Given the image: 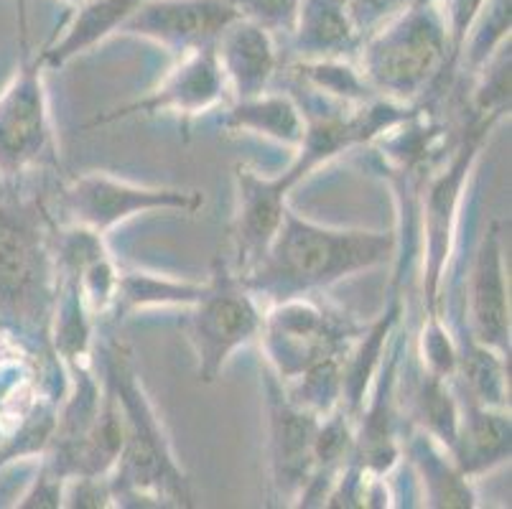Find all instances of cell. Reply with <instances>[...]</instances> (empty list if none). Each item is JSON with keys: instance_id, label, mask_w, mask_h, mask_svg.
Listing matches in <instances>:
<instances>
[{"instance_id": "d4e9b609", "label": "cell", "mask_w": 512, "mask_h": 509, "mask_svg": "<svg viewBox=\"0 0 512 509\" xmlns=\"http://www.w3.org/2000/svg\"><path fill=\"white\" fill-rule=\"evenodd\" d=\"M505 44H510V0H484L482 11L464 39L459 62L477 72Z\"/></svg>"}, {"instance_id": "5bb4252c", "label": "cell", "mask_w": 512, "mask_h": 509, "mask_svg": "<svg viewBox=\"0 0 512 509\" xmlns=\"http://www.w3.org/2000/svg\"><path fill=\"white\" fill-rule=\"evenodd\" d=\"M469 339L510 357V283L505 268L502 224L487 227L467 283Z\"/></svg>"}, {"instance_id": "4dcf8cb0", "label": "cell", "mask_w": 512, "mask_h": 509, "mask_svg": "<svg viewBox=\"0 0 512 509\" xmlns=\"http://www.w3.org/2000/svg\"><path fill=\"white\" fill-rule=\"evenodd\" d=\"M0 436H3V433H0Z\"/></svg>"}, {"instance_id": "8fae6325", "label": "cell", "mask_w": 512, "mask_h": 509, "mask_svg": "<svg viewBox=\"0 0 512 509\" xmlns=\"http://www.w3.org/2000/svg\"><path fill=\"white\" fill-rule=\"evenodd\" d=\"M0 298L34 321L57 298V265L39 219L0 212Z\"/></svg>"}, {"instance_id": "52a82bcc", "label": "cell", "mask_w": 512, "mask_h": 509, "mask_svg": "<svg viewBox=\"0 0 512 509\" xmlns=\"http://www.w3.org/2000/svg\"><path fill=\"white\" fill-rule=\"evenodd\" d=\"M319 166H324V161L306 146H299L291 166L276 176H263L250 166L235 168L237 204L235 222H232V247H235L232 268L237 270V275H245L258 265L281 227L291 189Z\"/></svg>"}, {"instance_id": "6da1fadb", "label": "cell", "mask_w": 512, "mask_h": 509, "mask_svg": "<svg viewBox=\"0 0 512 509\" xmlns=\"http://www.w3.org/2000/svg\"><path fill=\"white\" fill-rule=\"evenodd\" d=\"M393 232L344 230L299 217L286 207L276 237L255 268L240 275L255 296H309L344 278L388 263Z\"/></svg>"}, {"instance_id": "30bf717a", "label": "cell", "mask_w": 512, "mask_h": 509, "mask_svg": "<svg viewBox=\"0 0 512 509\" xmlns=\"http://www.w3.org/2000/svg\"><path fill=\"white\" fill-rule=\"evenodd\" d=\"M265 410H268L273 499H278V504H296L314 474V443L321 415L293 403L268 364H265Z\"/></svg>"}, {"instance_id": "603a6c76", "label": "cell", "mask_w": 512, "mask_h": 509, "mask_svg": "<svg viewBox=\"0 0 512 509\" xmlns=\"http://www.w3.org/2000/svg\"><path fill=\"white\" fill-rule=\"evenodd\" d=\"M451 380L436 377L423 370L418 380L413 403H416V420L421 423V431L436 438L446 451L454 448L456 433H459V420H462V405L456 400Z\"/></svg>"}, {"instance_id": "e0dca14e", "label": "cell", "mask_w": 512, "mask_h": 509, "mask_svg": "<svg viewBox=\"0 0 512 509\" xmlns=\"http://www.w3.org/2000/svg\"><path fill=\"white\" fill-rule=\"evenodd\" d=\"M449 454L469 479L510 461V415L502 408L469 400L467 408H462L459 433Z\"/></svg>"}, {"instance_id": "484cf974", "label": "cell", "mask_w": 512, "mask_h": 509, "mask_svg": "<svg viewBox=\"0 0 512 509\" xmlns=\"http://www.w3.org/2000/svg\"><path fill=\"white\" fill-rule=\"evenodd\" d=\"M423 370L444 380H454L459 367V349L451 342L449 331L441 324V314H428L426 326L421 334Z\"/></svg>"}, {"instance_id": "9a60e30c", "label": "cell", "mask_w": 512, "mask_h": 509, "mask_svg": "<svg viewBox=\"0 0 512 509\" xmlns=\"http://www.w3.org/2000/svg\"><path fill=\"white\" fill-rule=\"evenodd\" d=\"M214 56L225 74L232 100L255 97L268 90L281 64L271 31L240 16L214 41Z\"/></svg>"}, {"instance_id": "ffe728a7", "label": "cell", "mask_w": 512, "mask_h": 509, "mask_svg": "<svg viewBox=\"0 0 512 509\" xmlns=\"http://www.w3.org/2000/svg\"><path fill=\"white\" fill-rule=\"evenodd\" d=\"M408 456L423 482V504L428 507H474L472 479L459 471L451 454L436 438L418 428L408 441Z\"/></svg>"}, {"instance_id": "4fadbf2b", "label": "cell", "mask_w": 512, "mask_h": 509, "mask_svg": "<svg viewBox=\"0 0 512 509\" xmlns=\"http://www.w3.org/2000/svg\"><path fill=\"white\" fill-rule=\"evenodd\" d=\"M41 62L23 67L0 97V166L8 171L39 166L54 153L49 100Z\"/></svg>"}, {"instance_id": "44dd1931", "label": "cell", "mask_w": 512, "mask_h": 509, "mask_svg": "<svg viewBox=\"0 0 512 509\" xmlns=\"http://www.w3.org/2000/svg\"><path fill=\"white\" fill-rule=\"evenodd\" d=\"M92 326L95 316L90 314L85 298L72 280H57V298H54V349L59 359L72 372L87 370L92 359Z\"/></svg>"}, {"instance_id": "f1b7e54d", "label": "cell", "mask_w": 512, "mask_h": 509, "mask_svg": "<svg viewBox=\"0 0 512 509\" xmlns=\"http://www.w3.org/2000/svg\"><path fill=\"white\" fill-rule=\"evenodd\" d=\"M64 482H67V476H62L54 466L46 464L44 469L36 474V479L31 482V489L23 494L18 507H29V509L64 507Z\"/></svg>"}, {"instance_id": "5b68a950", "label": "cell", "mask_w": 512, "mask_h": 509, "mask_svg": "<svg viewBox=\"0 0 512 509\" xmlns=\"http://www.w3.org/2000/svg\"><path fill=\"white\" fill-rule=\"evenodd\" d=\"M362 326L306 296H288L263 314V342L268 367L281 382H291L311 364L344 357Z\"/></svg>"}, {"instance_id": "cb8c5ba5", "label": "cell", "mask_w": 512, "mask_h": 509, "mask_svg": "<svg viewBox=\"0 0 512 509\" xmlns=\"http://www.w3.org/2000/svg\"><path fill=\"white\" fill-rule=\"evenodd\" d=\"M456 375L464 377L469 400L487 408H502L507 405V375H505V354L490 347H482L469 339V347L459 352V367Z\"/></svg>"}, {"instance_id": "9c48e42d", "label": "cell", "mask_w": 512, "mask_h": 509, "mask_svg": "<svg viewBox=\"0 0 512 509\" xmlns=\"http://www.w3.org/2000/svg\"><path fill=\"white\" fill-rule=\"evenodd\" d=\"M227 100H230V90L214 56V46H204V49L181 54L179 62L151 92L105 115H97L87 128L128 118H156V115H179L184 120H192L202 112L225 105Z\"/></svg>"}, {"instance_id": "277c9868", "label": "cell", "mask_w": 512, "mask_h": 509, "mask_svg": "<svg viewBox=\"0 0 512 509\" xmlns=\"http://www.w3.org/2000/svg\"><path fill=\"white\" fill-rule=\"evenodd\" d=\"M184 314L181 329L197 359L199 382L204 385L220 380L235 352L260 339L263 331L258 296L222 255L214 258L202 296L184 308Z\"/></svg>"}, {"instance_id": "7c38bea8", "label": "cell", "mask_w": 512, "mask_h": 509, "mask_svg": "<svg viewBox=\"0 0 512 509\" xmlns=\"http://www.w3.org/2000/svg\"><path fill=\"white\" fill-rule=\"evenodd\" d=\"M235 18L230 0H143L120 31L181 56L214 46Z\"/></svg>"}, {"instance_id": "ba28073f", "label": "cell", "mask_w": 512, "mask_h": 509, "mask_svg": "<svg viewBox=\"0 0 512 509\" xmlns=\"http://www.w3.org/2000/svg\"><path fill=\"white\" fill-rule=\"evenodd\" d=\"M497 123H500L497 118H474L469 135H464L444 171L428 186L426 204H423V298L428 303V314H439L441 283H444L464 184L484 140L490 138Z\"/></svg>"}, {"instance_id": "ac0fdd59", "label": "cell", "mask_w": 512, "mask_h": 509, "mask_svg": "<svg viewBox=\"0 0 512 509\" xmlns=\"http://www.w3.org/2000/svg\"><path fill=\"white\" fill-rule=\"evenodd\" d=\"M222 130L230 133H250L260 138L276 140L281 146L299 151L306 133V112L291 95L260 92L255 97L232 100L220 120Z\"/></svg>"}, {"instance_id": "83f0119b", "label": "cell", "mask_w": 512, "mask_h": 509, "mask_svg": "<svg viewBox=\"0 0 512 509\" xmlns=\"http://www.w3.org/2000/svg\"><path fill=\"white\" fill-rule=\"evenodd\" d=\"M355 18L357 28H360L362 41L377 31L380 26H385L388 21H393L398 13L406 11L408 6H413L416 0H344Z\"/></svg>"}, {"instance_id": "d6986e66", "label": "cell", "mask_w": 512, "mask_h": 509, "mask_svg": "<svg viewBox=\"0 0 512 509\" xmlns=\"http://www.w3.org/2000/svg\"><path fill=\"white\" fill-rule=\"evenodd\" d=\"M141 3L143 0H85V3H79L57 41L46 46L44 54L39 56L41 67L62 69L79 54L95 49L97 44L118 34L130 13Z\"/></svg>"}, {"instance_id": "7a4b0ae2", "label": "cell", "mask_w": 512, "mask_h": 509, "mask_svg": "<svg viewBox=\"0 0 512 509\" xmlns=\"http://www.w3.org/2000/svg\"><path fill=\"white\" fill-rule=\"evenodd\" d=\"M102 354V380L118 398L125 428L123 451L107 476L118 499L115 504L136 499L133 504L192 507V484L176 464L169 438L138 377L133 352L125 342H110Z\"/></svg>"}, {"instance_id": "7402d4cb", "label": "cell", "mask_w": 512, "mask_h": 509, "mask_svg": "<svg viewBox=\"0 0 512 509\" xmlns=\"http://www.w3.org/2000/svg\"><path fill=\"white\" fill-rule=\"evenodd\" d=\"M204 291V280H179L148 270H120L115 308L146 311V308H189Z\"/></svg>"}, {"instance_id": "f546056e", "label": "cell", "mask_w": 512, "mask_h": 509, "mask_svg": "<svg viewBox=\"0 0 512 509\" xmlns=\"http://www.w3.org/2000/svg\"><path fill=\"white\" fill-rule=\"evenodd\" d=\"M67 3H72V6H79V3H85V0H67Z\"/></svg>"}, {"instance_id": "4316f807", "label": "cell", "mask_w": 512, "mask_h": 509, "mask_svg": "<svg viewBox=\"0 0 512 509\" xmlns=\"http://www.w3.org/2000/svg\"><path fill=\"white\" fill-rule=\"evenodd\" d=\"M232 8L240 18L255 21L258 26L276 31H291L293 16L301 0H230Z\"/></svg>"}, {"instance_id": "2e32d148", "label": "cell", "mask_w": 512, "mask_h": 509, "mask_svg": "<svg viewBox=\"0 0 512 509\" xmlns=\"http://www.w3.org/2000/svg\"><path fill=\"white\" fill-rule=\"evenodd\" d=\"M288 34L299 62L349 59L362 46L360 28L344 0H301Z\"/></svg>"}, {"instance_id": "3957f363", "label": "cell", "mask_w": 512, "mask_h": 509, "mask_svg": "<svg viewBox=\"0 0 512 509\" xmlns=\"http://www.w3.org/2000/svg\"><path fill=\"white\" fill-rule=\"evenodd\" d=\"M360 72L377 97L411 105L454 74L441 0H416L360 46Z\"/></svg>"}, {"instance_id": "8992f818", "label": "cell", "mask_w": 512, "mask_h": 509, "mask_svg": "<svg viewBox=\"0 0 512 509\" xmlns=\"http://www.w3.org/2000/svg\"><path fill=\"white\" fill-rule=\"evenodd\" d=\"M62 207L72 224L107 235L138 214L199 212L204 207V194L174 186H141L110 174H85L64 186Z\"/></svg>"}]
</instances>
